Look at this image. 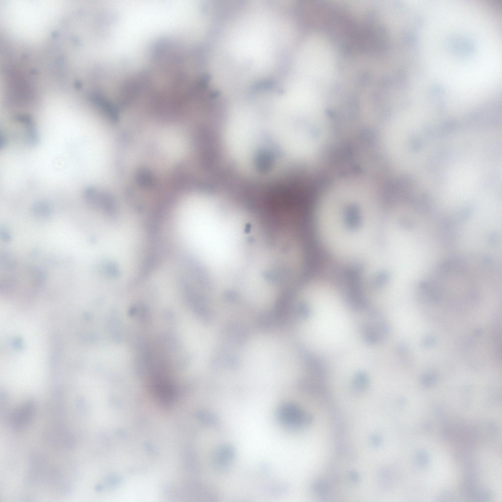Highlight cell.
Returning a JSON list of instances; mask_svg holds the SVG:
<instances>
[{
  "label": "cell",
  "mask_w": 502,
  "mask_h": 502,
  "mask_svg": "<svg viewBox=\"0 0 502 502\" xmlns=\"http://www.w3.org/2000/svg\"><path fill=\"white\" fill-rule=\"evenodd\" d=\"M321 197L316 227L324 246L339 261L365 262L378 240L381 194L364 182L342 178Z\"/></svg>",
  "instance_id": "cell-1"
},
{
  "label": "cell",
  "mask_w": 502,
  "mask_h": 502,
  "mask_svg": "<svg viewBox=\"0 0 502 502\" xmlns=\"http://www.w3.org/2000/svg\"><path fill=\"white\" fill-rule=\"evenodd\" d=\"M235 458L234 448L228 444L222 445L216 450L214 455L215 466L220 470L230 467Z\"/></svg>",
  "instance_id": "cell-3"
},
{
  "label": "cell",
  "mask_w": 502,
  "mask_h": 502,
  "mask_svg": "<svg viewBox=\"0 0 502 502\" xmlns=\"http://www.w3.org/2000/svg\"><path fill=\"white\" fill-rule=\"evenodd\" d=\"M389 291H388V292H389ZM383 298H384V297H383ZM383 298H382V299H383ZM382 299H381V300H382Z\"/></svg>",
  "instance_id": "cell-4"
},
{
  "label": "cell",
  "mask_w": 502,
  "mask_h": 502,
  "mask_svg": "<svg viewBox=\"0 0 502 502\" xmlns=\"http://www.w3.org/2000/svg\"><path fill=\"white\" fill-rule=\"evenodd\" d=\"M304 415L296 406L290 403H283L276 411V418L282 427L288 429L298 428L304 423Z\"/></svg>",
  "instance_id": "cell-2"
}]
</instances>
